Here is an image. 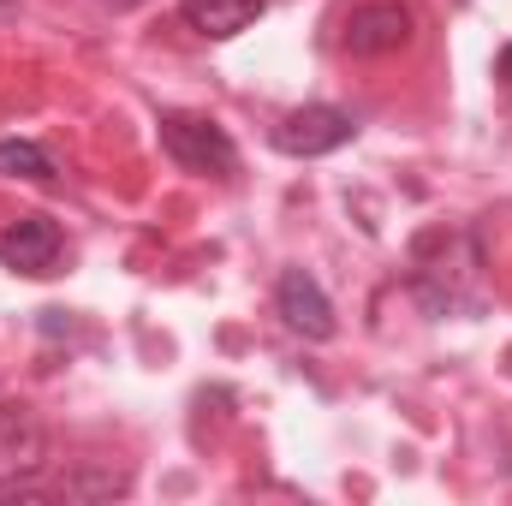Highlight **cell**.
Instances as JSON below:
<instances>
[{
    "label": "cell",
    "instance_id": "obj_1",
    "mask_svg": "<svg viewBox=\"0 0 512 506\" xmlns=\"http://www.w3.org/2000/svg\"><path fill=\"white\" fill-rule=\"evenodd\" d=\"M411 292L423 298L429 316H465L483 310L489 280H483V245L471 227H429L411 245Z\"/></svg>",
    "mask_w": 512,
    "mask_h": 506
},
{
    "label": "cell",
    "instance_id": "obj_5",
    "mask_svg": "<svg viewBox=\"0 0 512 506\" xmlns=\"http://www.w3.org/2000/svg\"><path fill=\"white\" fill-rule=\"evenodd\" d=\"M411 30H417L411 6H399V0H370V6H358V12L346 18V48H352L358 60H382V54H399V48L411 42Z\"/></svg>",
    "mask_w": 512,
    "mask_h": 506
},
{
    "label": "cell",
    "instance_id": "obj_2",
    "mask_svg": "<svg viewBox=\"0 0 512 506\" xmlns=\"http://www.w3.org/2000/svg\"><path fill=\"white\" fill-rule=\"evenodd\" d=\"M161 149H167L179 167L215 173V179H227V173L239 167L233 137L215 126V120H203V114H161Z\"/></svg>",
    "mask_w": 512,
    "mask_h": 506
},
{
    "label": "cell",
    "instance_id": "obj_10",
    "mask_svg": "<svg viewBox=\"0 0 512 506\" xmlns=\"http://www.w3.org/2000/svg\"><path fill=\"white\" fill-rule=\"evenodd\" d=\"M495 78H501V90L512 96V42L501 48V54H495Z\"/></svg>",
    "mask_w": 512,
    "mask_h": 506
},
{
    "label": "cell",
    "instance_id": "obj_9",
    "mask_svg": "<svg viewBox=\"0 0 512 506\" xmlns=\"http://www.w3.org/2000/svg\"><path fill=\"white\" fill-rule=\"evenodd\" d=\"M0 173L6 179H30V185H48L54 179V161H48V149L12 137V143H0Z\"/></svg>",
    "mask_w": 512,
    "mask_h": 506
},
{
    "label": "cell",
    "instance_id": "obj_12",
    "mask_svg": "<svg viewBox=\"0 0 512 506\" xmlns=\"http://www.w3.org/2000/svg\"><path fill=\"white\" fill-rule=\"evenodd\" d=\"M453 6H465V0H453Z\"/></svg>",
    "mask_w": 512,
    "mask_h": 506
},
{
    "label": "cell",
    "instance_id": "obj_8",
    "mask_svg": "<svg viewBox=\"0 0 512 506\" xmlns=\"http://www.w3.org/2000/svg\"><path fill=\"white\" fill-rule=\"evenodd\" d=\"M262 12H268V0H185V24L209 42H227V36L251 30Z\"/></svg>",
    "mask_w": 512,
    "mask_h": 506
},
{
    "label": "cell",
    "instance_id": "obj_11",
    "mask_svg": "<svg viewBox=\"0 0 512 506\" xmlns=\"http://www.w3.org/2000/svg\"><path fill=\"white\" fill-rule=\"evenodd\" d=\"M108 6H137V0H108Z\"/></svg>",
    "mask_w": 512,
    "mask_h": 506
},
{
    "label": "cell",
    "instance_id": "obj_4",
    "mask_svg": "<svg viewBox=\"0 0 512 506\" xmlns=\"http://www.w3.org/2000/svg\"><path fill=\"white\" fill-rule=\"evenodd\" d=\"M352 131H358L352 114H340V108H298V114H286V120L274 126V149H280V155H298V161H316V155L346 149Z\"/></svg>",
    "mask_w": 512,
    "mask_h": 506
},
{
    "label": "cell",
    "instance_id": "obj_6",
    "mask_svg": "<svg viewBox=\"0 0 512 506\" xmlns=\"http://www.w3.org/2000/svg\"><path fill=\"white\" fill-rule=\"evenodd\" d=\"M60 251H66V239H60V227H54L48 215H18V221L0 233V262H6L12 274H30V280L54 274V268H60Z\"/></svg>",
    "mask_w": 512,
    "mask_h": 506
},
{
    "label": "cell",
    "instance_id": "obj_7",
    "mask_svg": "<svg viewBox=\"0 0 512 506\" xmlns=\"http://www.w3.org/2000/svg\"><path fill=\"white\" fill-rule=\"evenodd\" d=\"M274 298H280V316H286L292 334H304V340H328V334H334V304H328V292L316 286V274L286 268Z\"/></svg>",
    "mask_w": 512,
    "mask_h": 506
},
{
    "label": "cell",
    "instance_id": "obj_3",
    "mask_svg": "<svg viewBox=\"0 0 512 506\" xmlns=\"http://www.w3.org/2000/svg\"><path fill=\"white\" fill-rule=\"evenodd\" d=\"M48 465V429L24 399H0V489L36 483Z\"/></svg>",
    "mask_w": 512,
    "mask_h": 506
}]
</instances>
